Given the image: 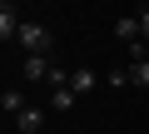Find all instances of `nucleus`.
<instances>
[{
    "label": "nucleus",
    "instance_id": "nucleus-1",
    "mask_svg": "<svg viewBox=\"0 0 149 134\" xmlns=\"http://www.w3.org/2000/svg\"><path fill=\"white\" fill-rule=\"evenodd\" d=\"M15 45H20L25 55H50V60H55V35H50L45 25H35V20H25V25H20Z\"/></svg>",
    "mask_w": 149,
    "mask_h": 134
},
{
    "label": "nucleus",
    "instance_id": "nucleus-2",
    "mask_svg": "<svg viewBox=\"0 0 149 134\" xmlns=\"http://www.w3.org/2000/svg\"><path fill=\"white\" fill-rule=\"evenodd\" d=\"M50 70H55L50 55H25V60H20V80H30V85H45Z\"/></svg>",
    "mask_w": 149,
    "mask_h": 134
},
{
    "label": "nucleus",
    "instance_id": "nucleus-3",
    "mask_svg": "<svg viewBox=\"0 0 149 134\" xmlns=\"http://www.w3.org/2000/svg\"><path fill=\"white\" fill-rule=\"evenodd\" d=\"M114 35H119L124 45H139V40H144V30H139V15H119V20H114Z\"/></svg>",
    "mask_w": 149,
    "mask_h": 134
},
{
    "label": "nucleus",
    "instance_id": "nucleus-4",
    "mask_svg": "<svg viewBox=\"0 0 149 134\" xmlns=\"http://www.w3.org/2000/svg\"><path fill=\"white\" fill-rule=\"evenodd\" d=\"M45 119H50V114H45L40 104H30V109L15 119V129H20V134H40V129H45Z\"/></svg>",
    "mask_w": 149,
    "mask_h": 134
},
{
    "label": "nucleus",
    "instance_id": "nucleus-5",
    "mask_svg": "<svg viewBox=\"0 0 149 134\" xmlns=\"http://www.w3.org/2000/svg\"><path fill=\"white\" fill-rule=\"evenodd\" d=\"M20 25H25V20L15 15V5L5 0V5H0V40H15V35H20Z\"/></svg>",
    "mask_w": 149,
    "mask_h": 134
},
{
    "label": "nucleus",
    "instance_id": "nucleus-6",
    "mask_svg": "<svg viewBox=\"0 0 149 134\" xmlns=\"http://www.w3.org/2000/svg\"><path fill=\"white\" fill-rule=\"evenodd\" d=\"M95 85H104V80L90 70V65H85V70H70V90H74V94H90Z\"/></svg>",
    "mask_w": 149,
    "mask_h": 134
},
{
    "label": "nucleus",
    "instance_id": "nucleus-7",
    "mask_svg": "<svg viewBox=\"0 0 149 134\" xmlns=\"http://www.w3.org/2000/svg\"><path fill=\"white\" fill-rule=\"evenodd\" d=\"M0 109H5L10 119H20V114L30 109V99H25V90H5V94H0Z\"/></svg>",
    "mask_w": 149,
    "mask_h": 134
},
{
    "label": "nucleus",
    "instance_id": "nucleus-8",
    "mask_svg": "<svg viewBox=\"0 0 149 134\" xmlns=\"http://www.w3.org/2000/svg\"><path fill=\"white\" fill-rule=\"evenodd\" d=\"M74 104H80V94H74L70 85H65V90H50V109H55V114H70Z\"/></svg>",
    "mask_w": 149,
    "mask_h": 134
},
{
    "label": "nucleus",
    "instance_id": "nucleus-9",
    "mask_svg": "<svg viewBox=\"0 0 149 134\" xmlns=\"http://www.w3.org/2000/svg\"><path fill=\"white\" fill-rule=\"evenodd\" d=\"M129 90H149V60H129Z\"/></svg>",
    "mask_w": 149,
    "mask_h": 134
},
{
    "label": "nucleus",
    "instance_id": "nucleus-10",
    "mask_svg": "<svg viewBox=\"0 0 149 134\" xmlns=\"http://www.w3.org/2000/svg\"><path fill=\"white\" fill-rule=\"evenodd\" d=\"M104 85H109V90H129V65H119V70H109V75H104Z\"/></svg>",
    "mask_w": 149,
    "mask_h": 134
},
{
    "label": "nucleus",
    "instance_id": "nucleus-11",
    "mask_svg": "<svg viewBox=\"0 0 149 134\" xmlns=\"http://www.w3.org/2000/svg\"><path fill=\"white\" fill-rule=\"evenodd\" d=\"M139 30H144V45H149V5L139 10Z\"/></svg>",
    "mask_w": 149,
    "mask_h": 134
}]
</instances>
